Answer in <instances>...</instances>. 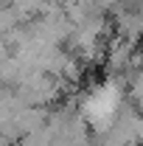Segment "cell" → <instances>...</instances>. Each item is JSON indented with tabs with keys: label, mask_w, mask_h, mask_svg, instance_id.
Returning <instances> with one entry per match:
<instances>
[{
	"label": "cell",
	"mask_w": 143,
	"mask_h": 146,
	"mask_svg": "<svg viewBox=\"0 0 143 146\" xmlns=\"http://www.w3.org/2000/svg\"><path fill=\"white\" fill-rule=\"evenodd\" d=\"M20 146H54V129L48 127V124L42 129H34V132H28L20 141Z\"/></svg>",
	"instance_id": "obj_1"
},
{
	"label": "cell",
	"mask_w": 143,
	"mask_h": 146,
	"mask_svg": "<svg viewBox=\"0 0 143 146\" xmlns=\"http://www.w3.org/2000/svg\"><path fill=\"white\" fill-rule=\"evenodd\" d=\"M17 17H20V11L14 9V6H11V9H0V36H3V34H9V31L14 28Z\"/></svg>",
	"instance_id": "obj_2"
}]
</instances>
